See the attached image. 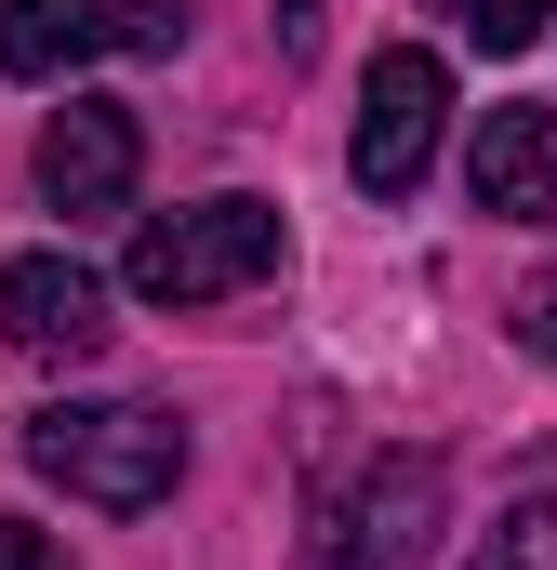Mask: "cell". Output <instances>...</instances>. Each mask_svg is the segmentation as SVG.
<instances>
[{"label": "cell", "instance_id": "obj_1", "mask_svg": "<svg viewBox=\"0 0 557 570\" xmlns=\"http://www.w3.org/2000/svg\"><path fill=\"white\" fill-rule=\"evenodd\" d=\"M27 464H40L67 504L146 518V504H173V478H186V425L146 412V399H67V412L27 425Z\"/></svg>", "mask_w": 557, "mask_h": 570}, {"label": "cell", "instance_id": "obj_2", "mask_svg": "<svg viewBox=\"0 0 557 570\" xmlns=\"http://www.w3.org/2000/svg\"><path fill=\"white\" fill-rule=\"evenodd\" d=\"M278 253H292V226H278V199H186V213H159L134 239V305H226V292L278 279Z\"/></svg>", "mask_w": 557, "mask_h": 570}, {"label": "cell", "instance_id": "obj_3", "mask_svg": "<svg viewBox=\"0 0 557 570\" xmlns=\"http://www.w3.org/2000/svg\"><path fill=\"white\" fill-rule=\"evenodd\" d=\"M438 120H451V67L438 53H372L359 80V134H345V173L372 199H412L424 159H438Z\"/></svg>", "mask_w": 557, "mask_h": 570}, {"label": "cell", "instance_id": "obj_4", "mask_svg": "<svg viewBox=\"0 0 557 570\" xmlns=\"http://www.w3.org/2000/svg\"><path fill=\"white\" fill-rule=\"evenodd\" d=\"M438 518H451V478H438L424 451H399V464H372V478L345 491L332 558H345V570H412L424 544H438Z\"/></svg>", "mask_w": 557, "mask_h": 570}, {"label": "cell", "instance_id": "obj_5", "mask_svg": "<svg viewBox=\"0 0 557 570\" xmlns=\"http://www.w3.org/2000/svg\"><path fill=\"white\" fill-rule=\"evenodd\" d=\"M0 332H13L27 358H94V345H107V279H94L80 253H13V266H0Z\"/></svg>", "mask_w": 557, "mask_h": 570}, {"label": "cell", "instance_id": "obj_6", "mask_svg": "<svg viewBox=\"0 0 557 570\" xmlns=\"http://www.w3.org/2000/svg\"><path fill=\"white\" fill-rule=\"evenodd\" d=\"M134 159H146V134H134V107H53L40 120V199L53 213H120L134 199Z\"/></svg>", "mask_w": 557, "mask_h": 570}, {"label": "cell", "instance_id": "obj_7", "mask_svg": "<svg viewBox=\"0 0 557 570\" xmlns=\"http://www.w3.org/2000/svg\"><path fill=\"white\" fill-rule=\"evenodd\" d=\"M465 199L491 226H557V107H491L465 146Z\"/></svg>", "mask_w": 557, "mask_h": 570}, {"label": "cell", "instance_id": "obj_8", "mask_svg": "<svg viewBox=\"0 0 557 570\" xmlns=\"http://www.w3.org/2000/svg\"><path fill=\"white\" fill-rule=\"evenodd\" d=\"M107 53V0H0V80H67Z\"/></svg>", "mask_w": 557, "mask_h": 570}, {"label": "cell", "instance_id": "obj_9", "mask_svg": "<svg viewBox=\"0 0 557 570\" xmlns=\"http://www.w3.org/2000/svg\"><path fill=\"white\" fill-rule=\"evenodd\" d=\"M451 27H465L478 53H531V40L557 27V0H451Z\"/></svg>", "mask_w": 557, "mask_h": 570}, {"label": "cell", "instance_id": "obj_10", "mask_svg": "<svg viewBox=\"0 0 557 570\" xmlns=\"http://www.w3.org/2000/svg\"><path fill=\"white\" fill-rule=\"evenodd\" d=\"M107 40L120 53H186V0H107Z\"/></svg>", "mask_w": 557, "mask_h": 570}, {"label": "cell", "instance_id": "obj_11", "mask_svg": "<svg viewBox=\"0 0 557 570\" xmlns=\"http://www.w3.org/2000/svg\"><path fill=\"white\" fill-rule=\"evenodd\" d=\"M518 345H531V358H557V266L518 292Z\"/></svg>", "mask_w": 557, "mask_h": 570}, {"label": "cell", "instance_id": "obj_12", "mask_svg": "<svg viewBox=\"0 0 557 570\" xmlns=\"http://www.w3.org/2000/svg\"><path fill=\"white\" fill-rule=\"evenodd\" d=\"M0 570H67V558H53V531H27V518H0Z\"/></svg>", "mask_w": 557, "mask_h": 570}]
</instances>
